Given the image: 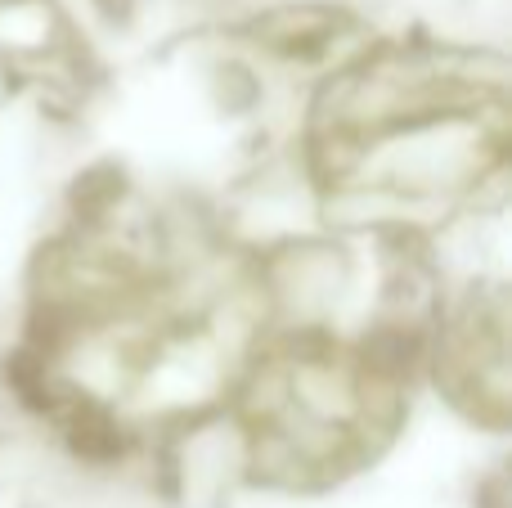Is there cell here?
Listing matches in <instances>:
<instances>
[{
  "instance_id": "cell-1",
  "label": "cell",
  "mask_w": 512,
  "mask_h": 508,
  "mask_svg": "<svg viewBox=\"0 0 512 508\" xmlns=\"http://www.w3.org/2000/svg\"><path fill=\"white\" fill-rule=\"evenodd\" d=\"M310 153L333 198H445L504 162V90H328Z\"/></svg>"
}]
</instances>
